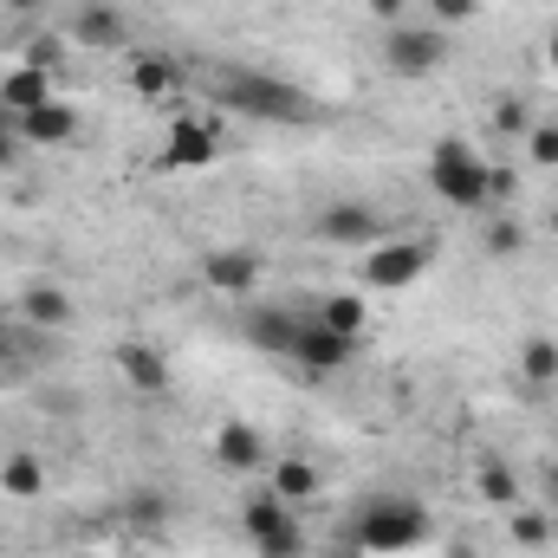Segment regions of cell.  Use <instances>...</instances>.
<instances>
[{"label": "cell", "mask_w": 558, "mask_h": 558, "mask_svg": "<svg viewBox=\"0 0 558 558\" xmlns=\"http://www.w3.org/2000/svg\"><path fill=\"white\" fill-rule=\"evenodd\" d=\"M428 533H435V520H428V507L410 500V494H371L357 507V520H351V546L371 553V558L416 553V546H428Z\"/></svg>", "instance_id": "1"}, {"label": "cell", "mask_w": 558, "mask_h": 558, "mask_svg": "<svg viewBox=\"0 0 558 558\" xmlns=\"http://www.w3.org/2000/svg\"><path fill=\"white\" fill-rule=\"evenodd\" d=\"M221 105L234 118H254V124H305L312 118V98L279 78V72H254V65H228L221 72Z\"/></svg>", "instance_id": "2"}, {"label": "cell", "mask_w": 558, "mask_h": 558, "mask_svg": "<svg viewBox=\"0 0 558 558\" xmlns=\"http://www.w3.org/2000/svg\"><path fill=\"white\" fill-rule=\"evenodd\" d=\"M428 189H435L448 208H461V215L487 208V162H481V149L468 137H441L428 149Z\"/></svg>", "instance_id": "3"}, {"label": "cell", "mask_w": 558, "mask_h": 558, "mask_svg": "<svg viewBox=\"0 0 558 558\" xmlns=\"http://www.w3.org/2000/svg\"><path fill=\"white\" fill-rule=\"evenodd\" d=\"M441 65H448V33H441V26H428V20H397V26L384 33V72H390V78L416 85V78H435Z\"/></svg>", "instance_id": "4"}, {"label": "cell", "mask_w": 558, "mask_h": 558, "mask_svg": "<svg viewBox=\"0 0 558 558\" xmlns=\"http://www.w3.org/2000/svg\"><path fill=\"white\" fill-rule=\"evenodd\" d=\"M241 526H247V539H254L260 558H305V526H299V513L279 500L274 487L241 507Z\"/></svg>", "instance_id": "5"}, {"label": "cell", "mask_w": 558, "mask_h": 558, "mask_svg": "<svg viewBox=\"0 0 558 558\" xmlns=\"http://www.w3.org/2000/svg\"><path fill=\"white\" fill-rule=\"evenodd\" d=\"M312 234L325 247H377V241H390V215L377 202H331V208H318Z\"/></svg>", "instance_id": "6"}, {"label": "cell", "mask_w": 558, "mask_h": 558, "mask_svg": "<svg viewBox=\"0 0 558 558\" xmlns=\"http://www.w3.org/2000/svg\"><path fill=\"white\" fill-rule=\"evenodd\" d=\"M221 156V118L215 111H189L169 124L162 137V169H208Z\"/></svg>", "instance_id": "7"}, {"label": "cell", "mask_w": 558, "mask_h": 558, "mask_svg": "<svg viewBox=\"0 0 558 558\" xmlns=\"http://www.w3.org/2000/svg\"><path fill=\"white\" fill-rule=\"evenodd\" d=\"M428 260H435V247L428 241H377L371 247V260H364V279L377 286V292H403V286H416L428 274Z\"/></svg>", "instance_id": "8"}, {"label": "cell", "mask_w": 558, "mask_h": 558, "mask_svg": "<svg viewBox=\"0 0 558 558\" xmlns=\"http://www.w3.org/2000/svg\"><path fill=\"white\" fill-rule=\"evenodd\" d=\"M351 351H357V338H344V331H331V325H318V318H305L299 338H292V364H299L305 377H331V371H344Z\"/></svg>", "instance_id": "9"}, {"label": "cell", "mask_w": 558, "mask_h": 558, "mask_svg": "<svg viewBox=\"0 0 558 558\" xmlns=\"http://www.w3.org/2000/svg\"><path fill=\"white\" fill-rule=\"evenodd\" d=\"M260 279H267V260H260L254 247H215V254L202 260V286L221 292V299H247Z\"/></svg>", "instance_id": "10"}, {"label": "cell", "mask_w": 558, "mask_h": 558, "mask_svg": "<svg viewBox=\"0 0 558 558\" xmlns=\"http://www.w3.org/2000/svg\"><path fill=\"white\" fill-rule=\"evenodd\" d=\"M65 39L85 46V52H118V46L131 39V20H124L118 7H105V0H85V7H72Z\"/></svg>", "instance_id": "11"}, {"label": "cell", "mask_w": 558, "mask_h": 558, "mask_svg": "<svg viewBox=\"0 0 558 558\" xmlns=\"http://www.w3.org/2000/svg\"><path fill=\"white\" fill-rule=\"evenodd\" d=\"M13 131H20V143L59 149V143L78 137V105H65V98H46L39 111H20V118H13Z\"/></svg>", "instance_id": "12"}, {"label": "cell", "mask_w": 558, "mask_h": 558, "mask_svg": "<svg viewBox=\"0 0 558 558\" xmlns=\"http://www.w3.org/2000/svg\"><path fill=\"white\" fill-rule=\"evenodd\" d=\"M299 312H286V305H260V312H247L241 318V338L254 344V351H267V357H292V338H299Z\"/></svg>", "instance_id": "13"}, {"label": "cell", "mask_w": 558, "mask_h": 558, "mask_svg": "<svg viewBox=\"0 0 558 558\" xmlns=\"http://www.w3.org/2000/svg\"><path fill=\"white\" fill-rule=\"evenodd\" d=\"M215 461H221L228 474H254V468H267V441H260V428H254V422H221V428H215Z\"/></svg>", "instance_id": "14"}, {"label": "cell", "mask_w": 558, "mask_h": 558, "mask_svg": "<svg viewBox=\"0 0 558 558\" xmlns=\"http://www.w3.org/2000/svg\"><path fill=\"white\" fill-rule=\"evenodd\" d=\"M20 318L39 325V331H65V325L78 318V305H72V292H59L52 279H33V286L20 292Z\"/></svg>", "instance_id": "15"}, {"label": "cell", "mask_w": 558, "mask_h": 558, "mask_svg": "<svg viewBox=\"0 0 558 558\" xmlns=\"http://www.w3.org/2000/svg\"><path fill=\"white\" fill-rule=\"evenodd\" d=\"M118 371H124V384L137 390V397H162L169 390V357L156 351V344H118Z\"/></svg>", "instance_id": "16"}, {"label": "cell", "mask_w": 558, "mask_h": 558, "mask_svg": "<svg viewBox=\"0 0 558 558\" xmlns=\"http://www.w3.org/2000/svg\"><path fill=\"white\" fill-rule=\"evenodd\" d=\"M274 494L286 507H305V500H318L325 494V474H318V461H305V454H279L274 461Z\"/></svg>", "instance_id": "17"}, {"label": "cell", "mask_w": 558, "mask_h": 558, "mask_svg": "<svg viewBox=\"0 0 558 558\" xmlns=\"http://www.w3.org/2000/svg\"><path fill=\"white\" fill-rule=\"evenodd\" d=\"M46 98H52V72H39V65H26V59L0 78V105H7L13 118H20V111H39Z\"/></svg>", "instance_id": "18"}, {"label": "cell", "mask_w": 558, "mask_h": 558, "mask_svg": "<svg viewBox=\"0 0 558 558\" xmlns=\"http://www.w3.org/2000/svg\"><path fill=\"white\" fill-rule=\"evenodd\" d=\"M520 377H526L533 390H553L558 384V338L553 331H526V338H520Z\"/></svg>", "instance_id": "19"}, {"label": "cell", "mask_w": 558, "mask_h": 558, "mask_svg": "<svg viewBox=\"0 0 558 558\" xmlns=\"http://www.w3.org/2000/svg\"><path fill=\"white\" fill-rule=\"evenodd\" d=\"M131 85H137V98H169L182 85V65L162 59V52H137L131 59Z\"/></svg>", "instance_id": "20"}, {"label": "cell", "mask_w": 558, "mask_h": 558, "mask_svg": "<svg viewBox=\"0 0 558 558\" xmlns=\"http://www.w3.org/2000/svg\"><path fill=\"white\" fill-rule=\"evenodd\" d=\"M0 494H7V500H39V494H46L39 454H7V461H0Z\"/></svg>", "instance_id": "21"}, {"label": "cell", "mask_w": 558, "mask_h": 558, "mask_svg": "<svg viewBox=\"0 0 558 558\" xmlns=\"http://www.w3.org/2000/svg\"><path fill=\"white\" fill-rule=\"evenodd\" d=\"M474 494H481L487 507H507V513H513V507H520V474H513L507 461H494V454H487V461L474 468Z\"/></svg>", "instance_id": "22"}, {"label": "cell", "mask_w": 558, "mask_h": 558, "mask_svg": "<svg viewBox=\"0 0 558 558\" xmlns=\"http://www.w3.org/2000/svg\"><path fill=\"white\" fill-rule=\"evenodd\" d=\"M507 533H513L520 553H546V546H553V513H539V507H513V513H507Z\"/></svg>", "instance_id": "23"}, {"label": "cell", "mask_w": 558, "mask_h": 558, "mask_svg": "<svg viewBox=\"0 0 558 558\" xmlns=\"http://www.w3.org/2000/svg\"><path fill=\"white\" fill-rule=\"evenodd\" d=\"M364 299L357 292H331L325 305H318V325H331V331H344V338H364Z\"/></svg>", "instance_id": "24"}, {"label": "cell", "mask_w": 558, "mask_h": 558, "mask_svg": "<svg viewBox=\"0 0 558 558\" xmlns=\"http://www.w3.org/2000/svg\"><path fill=\"white\" fill-rule=\"evenodd\" d=\"M481 247H487V260H513V254L526 247V228H520L513 215H494V221L481 228Z\"/></svg>", "instance_id": "25"}, {"label": "cell", "mask_w": 558, "mask_h": 558, "mask_svg": "<svg viewBox=\"0 0 558 558\" xmlns=\"http://www.w3.org/2000/svg\"><path fill=\"white\" fill-rule=\"evenodd\" d=\"M487 131H494V137H526V131H533V118H526V105H520V98H500V105L487 111Z\"/></svg>", "instance_id": "26"}, {"label": "cell", "mask_w": 558, "mask_h": 558, "mask_svg": "<svg viewBox=\"0 0 558 558\" xmlns=\"http://www.w3.org/2000/svg\"><path fill=\"white\" fill-rule=\"evenodd\" d=\"M124 520H131V526H162V520H169V500H162L156 487H137V494L124 500Z\"/></svg>", "instance_id": "27"}, {"label": "cell", "mask_w": 558, "mask_h": 558, "mask_svg": "<svg viewBox=\"0 0 558 558\" xmlns=\"http://www.w3.org/2000/svg\"><path fill=\"white\" fill-rule=\"evenodd\" d=\"M422 7H428V26H441V33L481 20V0H422Z\"/></svg>", "instance_id": "28"}, {"label": "cell", "mask_w": 558, "mask_h": 558, "mask_svg": "<svg viewBox=\"0 0 558 558\" xmlns=\"http://www.w3.org/2000/svg\"><path fill=\"white\" fill-rule=\"evenodd\" d=\"M526 156H533L539 169H558V124H533V131H526Z\"/></svg>", "instance_id": "29"}, {"label": "cell", "mask_w": 558, "mask_h": 558, "mask_svg": "<svg viewBox=\"0 0 558 558\" xmlns=\"http://www.w3.org/2000/svg\"><path fill=\"white\" fill-rule=\"evenodd\" d=\"M520 195V175L507 162H487V202H513Z\"/></svg>", "instance_id": "30"}, {"label": "cell", "mask_w": 558, "mask_h": 558, "mask_svg": "<svg viewBox=\"0 0 558 558\" xmlns=\"http://www.w3.org/2000/svg\"><path fill=\"white\" fill-rule=\"evenodd\" d=\"M13 149H20V131H13V111L0 105V169L13 162Z\"/></svg>", "instance_id": "31"}, {"label": "cell", "mask_w": 558, "mask_h": 558, "mask_svg": "<svg viewBox=\"0 0 558 558\" xmlns=\"http://www.w3.org/2000/svg\"><path fill=\"white\" fill-rule=\"evenodd\" d=\"M403 7H410V0H371V13H377V20H390V26L403 20Z\"/></svg>", "instance_id": "32"}, {"label": "cell", "mask_w": 558, "mask_h": 558, "mask_svg": "<svg viewBox=\"0 0 558 558\" xmlns=\"http://www.w3.org/2000/svg\"><path fill=\"white\" fill-rule=\"evenodd\" d=\"M539 481H546V494H553V500H558V454H553V461H546V474H539Z\"/></svg>", "instance_id": "33"}, {"label": "cell", "mask_w": 558, "mask_h": 558, "mask_svg": "<svg viewBox=\"0 0 558 558\" xmlns=\"http://www.w3.org/2000/svg\"><path fill=\"white\" fill-rule=\"evenodd\" d=\"M7 7H13V13H39L46 0H7Z\"/></svg>", "instance_id": "34"}, {"label": "cell", "mask_w": 558, "mask_h": 558, "mask_svg": "<svg viewBox=\"0 0 558 558\" xmlns=\"http://www.w3.org/2000/svg\"><path fill=\"white\" fill-rule=\"evenodd\" d=\"M546 65L558 72V26H553V39H546Z\"/></svg>", "instance_id": "35"}, {"label": "cell", "mask_w": 558, "mask_h": 558, "mask_svg": "<svg viewBox=\"0 0 558 558\" xmlns=\"http://www.w3.org/2000/svg\"><path fill=\"white\" fill-rule=\"evenodd\" d=\"M72 558H105V553H72Z\"/></svg>", "instance_id": "36"}, {"label": "cell", "mask_w": 558, "mask_h": 558, "mask_svg": "<svg viewBox=\"0 0 558 558\" xmlns=\"http://www.w3.org/2000/svg\"><path fill=\"white\" fill-rule=\"evenodd\" d=\"M118 558H149V553H118Z\"/></svg>", "instance_id": "37"}, {"label": "cell", "mask_w": 558, "mask_h": 558, "mask_svg": "<svg viewBox=\"0 0 558 558\" xmlns=\"http://www.w3.org/2000/svg\"><path fill=\"white\" fill-rule=\"evenodd\" d=\"M0 338H7V325H0Z\"/></svg>", "instance_id": "38"}]
</instances>
